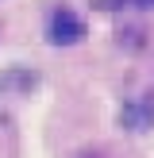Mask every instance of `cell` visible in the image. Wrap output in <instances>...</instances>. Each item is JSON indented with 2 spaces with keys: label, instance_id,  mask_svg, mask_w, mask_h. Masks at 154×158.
<instances>
[{
  "label": "cell",
  "instance_id": "1",
  "mask_svg": "<svg viewBox=\"0 0 154 158\" xmlns=\"http://www.w3.org/2000/svg\"><path fill=\"white\" fill-rule=\"evenodd\" d=\"M81 35H85V23L69 8H58L50 15V43L54 46H73V43H81Z\"/></svg>",
  "mask_w": 154,
  "mask_h": 158
},
{
  "label": "cell",
  "instance_id": "2",
  "mask_svg": "<svg viewBox=\"0 0 154 158\" xmlns=\"http://www.w3.org/2000/svg\"><path fill=\"white\" fill-rule=\"evenodd\" d=\"M120 120L123 123H131L135 131H143V127H150V120H154V108H135V104H127L120 112Z\"/></svg>",
  "mask_w": 154,
  "mask_h": 158
},
{
  "label": "cell",
  "instance_id": "3",
  "mask_svg": "<svg viewBox=\"0 0 154 158\" xmlns=\"http://www.w3.org/2000/svg\"><path fill=\"white\" fill-rule=\"evenodd\" d=\"M127 0H100V8H123Z\"/></svg>",
  "mask_w": 154,
  "mask_h": 158
},
{
  "label": "cell",
  "instance_id": "4",
  "mask_svg": "<svg viewBox=\"0 0 154 158\" xmlns=\"http://www.w3.org/2000/svg\"><path fill=\"white\" fill-rule=\"evenodd\" d=\"M139 4H143V8H154V0H139Z\"/></svg>",
  "mask_w": 154,
  "mask_h": 158
}]
</instances>
